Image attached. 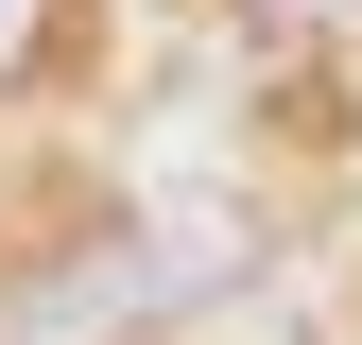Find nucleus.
Segmentation results:
<instances>
[{
    "label": "nucleus",
    "mask_w": 362,
    "mask_h": 345,
    "mask_svg": "<svg viewBox=\"0 0 362 345\" xmlns=\"http://www.w3.org/2000/svg\"><path fill=\"white\" fill-rule=\"evenodd\" d=\"M52 52H69V0H0V104H18Z\"/></svg>",
    "instance_id": "1"
}]
</instances>
